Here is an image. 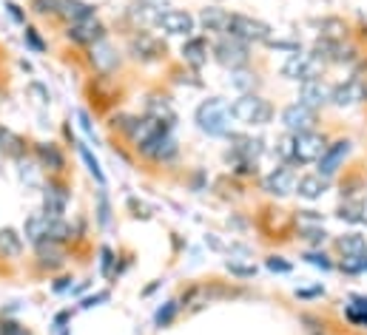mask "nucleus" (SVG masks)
<instances>
[{
	"label": "nucleus",
	"instance_id": "f257e3e1",
	"mask_svg": "<svg viewBox=\"0 0 367 335\" xmlns=\"http://www.w3.org/2000/svg\"><path fill=\"white\" fill-rule=\"evenodd\" d=\"M231 108L220 97H208L196 108V128L208 137H228L231 134Z\"/></svg>",
	"mask_w": 367,
	"mask_h": 335
},
{
	"label": "nucleus",
	"instance_id": "f03ea898",
	"mask_svg": "<svg viewBox=\"0 0 367 335\" xmlns=\"http://www.w3.org/2000/svg\"><path fill=\"white\" fill-rule=\"evenodd\" d=\"M228 108L231 117L242 125H268L273 119V105L257 94H239Z\"/></svg>",
	"mask_w": 367,
	"mask_h": 335
},
{
	"label": "nucleus",
	"instance_id": "7ed1b4c3",
	"mask_svg": "<svg viewBox=\"0 0 367 335\" xmlns=\"http://www.w3.org/2000/svg\"><path fill=\"white\" fill-rule=\"evenodd\" d=\"M228 37H236L242 43H268L271 40V26L265 20L248 17V15H231Z\"/></svg>",
	"mask_w": 367,
	"mask_h": 335
},
{
	"label": "nucleus",
	"instance_id": "20e7f679",
	"mask_svg": "<svg viewBox=\"0 0 367 335\" xmlns=\"http://www.w3.org/2000/svg\"><path fill=\"white\" fill-rule=\"evenodd\" d=\"M214 60L222 66V68H231V71H239L248 66L251 54H248V43H242L236 37H222L220 43L214 46Z\"/></svg>",
	"mask_w": 367,
	"mask_h": 335
},
{
	"label": "nucleus",
	"instance_id": "39448f33",
	"mask_svg": "<svg viewBox=\"0 0 367 335\" xmlns=\"http://www.w3.org/2000/svg\"><path fill=\"white\" fill-rule=\"evenodd\" d=\"M322 68V60L313 54V52H294L282 66V74L288 80H296V82H308V80H316Z\"/></svg>",
	"mask_w": 367,
	"mask_h": 335
},
{
	"label": "nucleus",
	"instance_id": "423d86ee",
	"mask_svg": "<svg viewBox=\"0 0 367 335\" xmlns=\"http://www.w3.org/2000/svg\"><path fill=\"white\" fill-rule=\"evenodd\" d=\"M137 151H140V156H145V159L162 165V162H171V159L180 154V145H177V140H174L171 131H159V134L151 137L148 142L137 145Z\"/></svg>",
	"mask_w": 367,
	"mask_h": 335
},
{
	"label": "nucleus",
	"instance_id": "0eeeda50",
	"mask_svg": "<svg viewBox=\"0 0 367 335\" xmlns=\"http://www.w3.org/2000/svg\"><path fill=\"white\" fill-rule=\"evenodd\" d=\"M157 29L162 34H171V37H194V29H196V20L191 12H182V9H166L157 20Z\"/></svg>",
	"mask_w": 367,
	"mask_h": 335
},
{
	"label": "nucleus",
	"instance_id": "6e6552de",
	"mask_svg": "<svg viewBox=\"0 0 367 335\" xmlns=\"http://www.w3.org/2000/svg\"><path fill=\"white\" fill-rule=\"evenodd\" d=\"M66 37L77 46H97L106 40V26L97 20V15L80 20V23H71L66 26Z\"/></svg>",
	"mask_w": 367,
	"mask_h": 335
},
{
	"label": "nucleus",
	"instance_id": "1a4fd4ad",
	"mask_svg": "<svg viewBox=\"0 0 367 335\" xmlns=\"http://www.w3.org/2000/svg\"><path fill=\"white\" fill-rule=\"evenodd\" d=\"M328 151V140L316 131L294 134V159L296 162H319L322 154Z\"/></svg>",
	"mask_w": 367,
	"mask_h": 335
},
{
	"label": "nucleus",
	"instance_id": "9d476101",
	"mask_svg": "<svg viewBox=\"0 0 367 335\" xmlns=\"http://www.w3.org/2000/svg\"><path fill=\"white\" fill-rule=\"evenodd\" d=\"M69 188L60 182V179H49L46 188H43V214L52 216V219H63L66 207H69Z\"/></svg>",
	"mask_w": 367,
	"mask_h": 335
},
{
	"label": "nucleus",
	"instance_id": "9b49d317",
	"mask_svg": "<svg viewBox=\"0 0 367 335\" xmlns=\"http://www.w3.org/2000/svg\"><path fill=\"white\" fill-rule=\"evenodd\" d=\"M282 125L288 128L291 134H305V131H313L316 128V111L302 105V103H294L282 111Z\"/></svg>",
	"mask_w": 367,
	"mask_h": 335
},
{
	"label": "nucleus",
	"instance_id": "f8f14e48",
	"mask_svg": "<svg viewBox=\"0 0 367 335\" xmlns=\"http://www.w3.org/2000/svg\"><path fill=\"white\" fill-rule=\"evenodd\" d=\"M296 182H299V177H296L294 168H291V165H279V168H273V171L265 177L262 188H265L271 196H288V193L296 191Z\"/></svg>",
	"mask_w": 367,
	"mask_h": 335
},
{
	"label": "nucleus",
	"instance_id": "ddd939ff",
	"mask_svg": "<svg viewBox=\"0 0 367 335\" xmlns=\"http://www.w3.org/2000/svg\"><path fill=\"white\" fill-rule=\"evenodd\" d=\"M364 100H367V82L359 80V77L345 80L342 86H336L333 94H331V103H333L336 108H350V105H359V103H364Z\"/></svg>",
	"mask_w": 367,
	"mask_h": 335
},
{
	"label": "nucleus",
	"instance_id": "4468645a",
	"mask_svg": "<svg viewBox=\"0 0 367 335\" xmlns=\"http://www.w3.org/2000/svg\"><path fill=\"white\" fill-rule=\"evenodd\" d=\"M34 156H37L40 168H46L55 177H60L66 171V154L57 142H34Z\"/></svg>",
	"mask_w": 367,
	"mask_h": 335
},
{
	"label": "nucleus",
	"instance_id": "2eb2a0df",
	"mask_svg": "<svg viewBox=\"0 0 367 335\" xmlns=\"http://www.w3.org/2000/svg\"><path fill=\"white\" fill-rule=\"evenodd\" d=\"M347 154H350V140H336L333 145H328V151H324L322 159H319V174L333 177L342 168V162L347 159Z\"/></svg>",
	"mask_w": 367,
	"mask_h": 335
},
{
	"label": "nucleus",
	"instance_id": "dca6fc26",
	"mask_svg": "<svg viewBox=\"0 0 367 335\" xmlns=\"http://www.w3.org/2000/svg\"><path fill=\"white\" fill-rule=\"evenodd\" d=\"M331 94H333V89H331V86H324V82L316 77V80H308V82H302V89H299V103L316 111L319 105L331 103Z\"/></svg>",
	"mask_w": 367,
	"mask_h": 335
},
{
	"label": "nucleus",
	"instance_id": "f3484780",
	"mask_svg": "<svg viewBox=\"0 0 367 335\" xmlns=\"http://www.w3.org/2000/svg\"><path fill=\"white\" fill-rule=\"evenodd\" d=\"M182 60L191 68H202L208 63V40L206 37H188L182 43Z\"/></svg>",
	"mask_w": 367,
	"mask_h": 335
},
{
	"label": "nucleus",
	"instance_id": "a211bd4d",
	"mask_svg": "<svg viewBox=\"0 0 367 335\" xmlns=\"http://www.w3.org/2000/svg\"><path fill=\"white\" fill-rule=\"evenodd\" d=\"M49 228H52V216H46L43 211L40 214H31L23 225V236L26 241L31 244H40V241H49Z\"/></svg>",
	"mask_w": 367,
	"mask_h": 335
},
{
	"label": "nucleus",
	"instance_id": "6ab92c4d",
	"mask_svg": "<svg viewBox=\"0 0 367 335\" xmlns=\"http://www.w3.org/2000/svg\"><path fill=\"white\" fill-rule=\"evenodd\" d=\"M94 15V6L86 3V0H60V9H57V17L66 20V26L71 23H80Z\"/></svg>",
	"mask_w": 367,
	"mask_h": 335
},
{
	"label": "nucleus",
	"instance_id": "aec40b11",
	"mask_svg": "<svg viewBox=\"0 0 367 335\" xmlns=\"http://www.w3.org/2000/svg\"><path fill=\"white\" fill-rule=\"evenodd\" d=\"M34 253H37V265L43 270H57L63 265V244H57V241L34 244Z\"/></svg>",
	"mask_w": 367,
	"mask_h": 335
},
{
	"label": "nucleus",
	"instance_id": "412c9836",
	"mask_svg": "<svg viewBox=\"0 0 367 335\" xmlns=\"http://www.w3.org/2000/svg\"><path fill=\"white\" fill-rule=\"evenodd\" d=\"M199 23H202V29H206V31L228 34V26H231V12H225V9H220V6H208V9H202Z\"/></svg>",
	"mask_w": 367,
	"mask_h": 335
},
{
	"label": "nucleus",
	"instance_id": "4be33fe9",
	"mask_svg": "<svg viewBox=\"0 0 367 335\" xmlns=\"http://www.w3.org/2000/svg\"><path fill=\"white\" fill-rule=\"evenodd\" d=\"M336 247L345 259H367V239L359 233H347L336 239Z\"/></svg>",
	"mask_w": 367,
	"mask_h": 335
},
{
	"label": "nucleus",
	"instance_id": "5701e85b",
	"mask_svg": "<svg viewBox=\"0 0 367 335\" xmlns=\"http://www.w3.org/2000/svg\"><path fill=\"white\" fill-rule=\"evenodd\" d=\"M324 191H328V177H322V174H308V177H299L296 182V193L308 202L319 199Z\"/></svg>",
	"mask_w": 367,
	"mask_h": 335
},
{
	"label": "nucleus",
	"instance_id": "b1692460",
	"mask_svg": "<svg viewBox=\"0 0 367 335\" xmlns=\"http://www.w3.org/2000/svg\"><path fill=\"white\" fill-rule=\"evenodd\" d=\"M131 54H134L137 60L148 63V60H157V57L162 54V49H159V43H157L151 34H137V37L131 40Z\"/></svg>",
	"mask_w": 367,
	"mask_h": 335
},
{
	"label": "nucleus",
	"instance_id": "393cba45",
	"mask_svg": "<svg viewBox=\"0 0 367 335\" xmlns=\"http://www.w3.org/2000/svg\"><path fill=\"white\" fill-rule=\"evenodd\" d=\"M23 253V236L15 228L0 230V256L3 259H17Z\"/></svg>",
	"mask_w": 367,
	"mask_h": 335
},
{
	"label": "nucleus",
	"instance_id": "a878e982",
	"mask_svg": "<svg viewBox=\"0 0 367 335\" xmlns=\"http://www.w3.org/2000/svg\"><path fill=\"white\" fill-rule=\"evenodd\" d=\"M262 154V140H251V137H239L233 145V156H239L242 162H257Z\"/></svg>",
	"mask_w": 367,
	"mask_h": 335
},
{
	"label": "nucleus",
	"instance_id": "bb28decb",
	"mask_svg": "<svg viewBox=\"0 0 367 335\" xmlns=\"http://www.w3.org/2000/svg\"><path fill=\"white\" fill-rule=\"evenodd\" d=\"M345 318L356 327H367V299L364 296H353L350 304L345 307Z\"/></svg>",
	"mask_w": 367,
	"mask_h": 335
},
{
	"label": "nucleus",
	"instance_id": "cd10ccee",
	"mask_svg": "<svg viewBox=\"0 0 367 335\" xmlns=\"http://www.w3.org/2000/svg\"><path fill=\"white\" fill-rule=\"evenodd\" d=\"M77 151H80V159H83V165L89 168V174L97 179V185L100 188H106V174H103V168H100V162L92 156V151L86 148V145H77Z\"/></svg>",
	"mask_w": 367,
	"mask_h": 335
},
{
	"label": "nucleus",
	"instance_id": "c85d7f7f",
	"mask_svg": "<svg viewBox=\"0 0 367 335\" xmlns=\"http://www.w3.org/2000/svg\"><path fill=\"white\" fill-rule=\"evenodd\" d=\"M106 60L114 66V63H117V54H114V49H108V46H106V40H103V43L92 46V63H97V68H100V71H108Z\"/></svg>",
	"mask_w": 367,
	"mask_h": 335
},
{
	"label": "nucleus",
	"instance_id": "c756f323",
	"mask_svg": "<svg viewBox=\"0 0 367 335\" xmlns=\"http://www.w3.org/2000/svg\"><path fill=\"white\" fill-rule=\"evenodd\" d=\"M177 313H180V302H166L159 310H157V315H154V324L162 329V327H171L174 324V318H177Z\"/></svg>",
	"mask_w": 367,
	"mask_h": 335
},
{
	"label": "nucleus",
	"instance_id": "7c9ffc66",
	"mask_svg": "<svg viewBox=\"0 0 367 335\" xmlns=\"http://www.w3.org/2000/svg\"><path fill=\"white\" fill-rule=\"evenodd\" d=\"M0 148H3L9 156H23L26 154V145H23V140L17 137V134H12V131H3V137H0Z\"/></svg>",
	"mask_w": 367,
	"mask_h": 335
},
{
	"label": "nucleus",
	"instance_id": "2f4dec72",
	"mask_svg": "<svg viewBox=\"0 0 367 335\" xmlns=\"http://www.w3.org/2000/svg\"><path fill=\"white\" fill-rule=\"evenodd\" d=\"M97 222H100L103 228L111 222V204H108L106 188H100V193H97Z\"/></svg>",
	"mask_w": 367,
	"mask_h": 335
},
{
	"label": "nucleus",
	"instance_id": "473e14b6",
	"mask_svg": "<svg viewBox=\"0 0 367 335\" xmlns=\"http://www.w3.org/2000/svg\"><path fill=\"white\" fill-rule=\"evenodd\" d=\"M23 40H26V46L34 52V54H43L46 52V43L40 40V34L31 29V26H26V31H23Z\"/></svg>",
	"mask_w": 367,
	"mask_h": 335
},
{
	"label": "nucleus",
	"instance_id": "72a5a7b5",
	"mask_svg": "<svg viewBox=\"0 0 367 335\" xmlns=\"http://www.w3.org/2000/svg\"><path fill=\"white\" fill-rule=\"evenodd\" d=\"M31 9H34V15H55V17H57L60 0H34Z\"/></svg>",
	"mask_w": 367,
	"mask_h": 335
},
{
	"label": "nucleus",
	"instance_id": "f704fd0d",
	"mask_svg": "<svg viewBox=\"0 0 367 335\" xmlns=\"http://www.w3.org/2000/svg\"><path fill=\"white\" fill-rule=\"evenodd\" d=\"M361 211H364V207H361L359 202H353V204H342V211H339V216H342V219H347V222H364Z\"/></svg>",
	"mask_w": 367,
	"mask_h": 335
},
{
	"label": "nucleus",
	"instance_id": "c9c22d12",
	"mask_svg": "<svg viewBox=\"0 0 367 335\" xmlns=\"http://www.w3.org/2000/svg\"><path fill=\"white\" fill-rule=\"evenodd\" d=\"M225 267H228V273H233V276H239V278H251V276H257V267H254V265H239V262H228Z\"/></svg>",
	"mask_w": 367,
	"mask_h": 335
},
{
	"label": "nucleus",
	"instance_id": "e433bc0d",
	"mask_svg": "<svg viewBox=\"0 0 367 335\" xmlns=\"http://www.w3.org/2000/svg\"><path fill=\"white\" fill-rule=\"evenodd\" d=\"M0 335H31V332L17 321H0Z\"/></svg>",
	"mask_w": 367,
	"mask_h": 335
},
{
	"label": "nucleus",
	"instance_id": "4c0bfd02",
	"mask_svg": "<svg viewBox=\"0 0 367 335\" xmlns=\"http://www.w3.org/2000/svg\"><path fill=\"white\" fill-rule=\"evenodd\" d=\"M268 270L271 273H291V262H285L282 256H268Z\"/></svg>",
	"mask_w": 367,
	"mask_h": 335
},
{
	"label": "nucleus",
	"instance_id": "58836bf2",
	"mask_svg": "<svg viewBox=\"0 0 367 335\" xmlns=\"http://www.w3.org/2000/svg\"><path fill=\"white\" fill-rule=\"evenodd\" d=\"M305 262H308V265H313V267H322V270H331V267H333L324 253H308V256H305Z\"/></svg>",
	"mask_w": 367,
	"mask_h": 335
},
{
	"label": "nucleus",
	"instance_id": "ea45409f",
	"mask_svg": "<svg viewBox=\"0 0 367 335\" xmlns=\"http://www.w3.org/2000/svg\"><path fill=\"white\" fill-rule=\"evenodd\" d=\"M111 265H114V253L108 247H103L100 250V270H103V276H111Z\"/></svg>",
	"mask_w": 367,
	"mask_h": 335
},
{
	"label": "nucleus",
	"instance_id": "a19ab883",
	"mask_svg": "<svg viewBox=\"0 0 367 335\" xmlns=\"http://www.w3.org/2000/svg\"><path fill=\"white\" fill-rule=\"evenodd\" d=\"M276 151H279L285 159H294V134H291V137H282Z\"/></svg>",
	"mask_w": 367,
	"mask_h": 335
},
{
	"label": "nucleus",
	"instance_id": "79ce46f5",
	"mask_svg": "<svg viewBox=\"0 0 367 335\" xmlns=\"http://www.w3.org/2000/svg\"><path fill=\"white\" fill-rule=\"evenodd\" d=\"M231 82H233L236 89H248V86H257V80H254V77H251L248 71H239V74H236V77H233Z\"/></svg>",
	"mask_w": 367,
	"mask_h": 335
},
{
	"label": "nucleus",
	"instance_id": "37998d69",
	"mask_svg": "<svg viewBox=\"0 0 367 335\" xmlns=\"http://www.w3.org/2000/svg\"><path fill=\"white\" fill-rule=\"evenodd\" d=\"M77 117H80V128H83L89 137H94V128H92V122H89V114H86V111H77Z\"/></svg>",
	"mask_w": 367,
	"mask_h": 335
},
{
	"label": "nucleus",
	"instance_id": "c03bdc74",
	"mask_svg": "<svg viewBox=\"0 0 367 335\" xmlns=\"http://www.w3.org/2000/svg\"><path fill=\"white\" fill-rule=\"evenodd\" d=\"M6 12L12 15V20H17V23H26V15L20 12V6H15V3H6Z\"/></svg>",
	"mask_w": 367,
	"mask_h": 335
},
{
	"label": "nucleus",
	"instance_id": "a18cd8bd",
	"mask_svg": "<svg viewBox=\"0 0 367 335\" xmlns=\"http://www.w3.org/2000/svg\"><path fill=\"white\" fill-rule=\"evenodd\" d=\"M106 299H108V292H97L94 299H86V302L80 304V307H97V302H106Z\"/></svg>",
	"mask_w": 367,
	"mask_h": 335
},
{
	"label": "nucleus",
	"instance_id": "49530a36",
	"mask_svg": "<svg viewBox=\"0 0 367 335\" xmlns=\"http://www.w3.org/2000/svg\"><path fill=\"white\" fill-rule=\"evenodd\" d=\"M66 287H69V278H60V281H57V284H55V290H57V292H63V290H66Z\"/></svg>",
	"mask_w": 367,
	"mask_h": 335
},
{
	"label": "nucleus",
	"instance_id": "de8ad7c7",
	"mask_svg": "<svg viewBox=\"0 0 367 335\" xmlns=\"http://www.w3.org/2000/svg\"><path fill=\"white\" fill-rule=\"evenodd\" d=\"M0 137H3V125H0Z\"/></svg>",
	"mask_w": 367,
	"mask_h": 335
},
{
	"label": "nucleus",
	"instance_id": "09e8293b",
	"mask_svg": "<svg viewBox=\"0 0 367 335\" xmlns=\"http://www.w3.org/2000/svg\"><path fill=\"white\" fill-rule=\"evenodd\" d=\"M316 335H328V332H316Z\"/></svg>",
	"mask_w": 367,
	"mask_h": 335
}]
</instances>
